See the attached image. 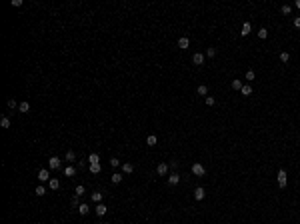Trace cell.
I'll return each mask as SVG.
<instances>
[{
  "mask_svg": "<svg viewBox=\"0 0 300 224\" xmlns=\"http://www.w3.org/2000/svg\"><path fill=\"white\" fill-rule=\"evenodd\" d=\"M78 212H80V214H88L90 212V206L86 204V202H84V204H80V206H78Z\"/></svg>",
  "mask_w": 300,
  "mask_h": 224,
  "instance_id": "obj_16",
  "label": "cell"
},
{
  "mask_svg": "<svg viewBox=\"0 0 300 224\" xmlns=\"http://www.w3.org/2000/svg\"><path fill=\"white\" fill-rule=\"evenodd\" d=\"M88 162H90V164H94V162H100V154H98V152H92V154L88 156Z\"/></svg>",
  "mask_w": 300,
  "mask_h": 224,
  "instance_id": "obj_15",
  "label": "cell"
},
{
  "mask_svg": "<svg viewBox=\"0 0 300 224\" xmlns=\"http://www.w3.org/2000/svg\"><path fill=\"white\" fill-rule=\"evenodd\" d=\"M204 194H206V192H204V188H202V186H198V188L194 190V198H196V200H204Z\"/></svg>",
  "mask_w": 300,
  "mask_h": 224,
  "instance_id": "obj_10",
  "label": "cell"
},
{
  "mask_svg": "<svg viewBox=\"0 0 300 224\" xmlns=\"http://www.w3.org/2000/svg\"><path fill=\"white\" fill-rule=\"evenodd\" d=\"M48 166L52 168V170H58V168H60V158H58V156H50V158H48Z\"/></svg>",
  "mask_w": 300,
  "mask_h": 224,
  "instance_id": "obj_4",
  "label": "cell"
},
{
  "mask_svg": "<svg viewBox=\"0 0 300 224\" xmlns=\"http://www.w3.org/2000/svg\"><path fill=\"white\" fill-rule=\"evenodd\" d=\"M250 30H252L250 22H244V24H242V30H240V34H242V36H248V34H250Z\"/></svg>",
  "mask_w": 300,
  "mask_h": 224,
  "instance_id": "obj_13",
  "label": "cell"
},
{
  "mask_svg": "<svg viewBox=\"0 0 300 224\" xmlns=\"http://www.w3.org/2000/svg\"><path fill=\"white\" fill-rule=\"evenodd\" d=\"M110 166H114V168L120 166V160H118V158H112V160H110Z\"/></svg>",
  "mask_w": 300,
  "mask_h": 224,
  "instance_id": "obj_36",
  "label": "cell"
},
{
  "mask_svg": "<svg viewBox=\"0 0 300 224\" xmlns=\"http://www.w3.org/2000/svg\"><path fill=\"white\" fill-rule=\"evenodd\" d=\"M294 26H296V28H300V16H296V18H294Z\"/></svg>",
  "mask_w": 300,
  "mask_h": 224,
  "instance_id": "obj_38",
  "label": "cell"
},
{
  "mask_svg": "<svg viewBox=\"0 0 300 224\" xmlns=\"http://www.w3.org/2000/svg\"><path fill=\"white\" fill-rule=\"evenodd\" d=\"M198 94H200V96H206V94H208V88H206L204 84H202V86H198Z\"/></svg>",
  "mask_w": 300,
  "mask_h": 224,
  "instance_id": "obj_28",
  "label": "cell"
},
{
  "mask_svg": "<svg viewBox=\"0 0 300 224\" xmlns=\"http://www.w3.org/2000/svg\"><path fill=\"white\" fill-rule=\"evenodd\" d=\"M92 202L100 204V202H102V192H92Z\"/></svg>",
  "mask_w": 300,
  "mask_h": 224,
  "instance_id": "obj_20",
  "label": "cell"
},
{
  "mask_svg": "<svg viewBox=\"0 0 300 224\" xmlns=\"http://www.w3.org/2000/svg\"><path fill=\"white\" fill-rule=\"evenodd\" d=\"M204 172H206V170H204V166H202L200 162H194V164H192V174H194V176H204Z\"/></svg>",
  "mask_w": 300,
  "mask_h": 224,
  "instance_id": "obj_2",
  "label": "cell"
},
{
  "mask_svg": "<svg viewBox=\"0 0 300 224\" xmlns=\"http://www.w3.org/2000/svg\"><path fill=\"white\" fill-rule=\"evenodd\" d=\"M76 174V168L74 166H66L64 168V176H74Z\"/></svg>",
  "mask_w": 300,
  "mask_h": 224,
  "instance_id": "obj_17",
  "label": "cell"
},
{
  "mask_svg": "<svg viewBox=\"0 0 300 224\" xmlns=\"http://www.w3.org/2000/svg\"><path fill=\"white\" fill-rule=\"evenodd\" d=\"M16 106H18V104H16V100H14V98H10V100H8V108H12V110H14Z\"/></svg>",
  "mask_w": 300,
  "mask_h": 224,
  "instance_id": "obj_35",
  "label": "cell"
},
{
  "mask_svg": "<svg viewBox=\"0 0 300 224\" xmlns=\"http://www.w3.org/2000/svg\"><path fill=\"white\" fill-rule=\"evenodd\" d=\"M82 194H84V186H82V184H78V186H76V194H74V196H78V198H80Z\"/></svg>",
  "mask_w": 300,
  "mask_h": 224,
  "instance_id": "obj_29",
  "label": "cell"
},
{
  "mask_svg": "<svg viewBox=\"0 0 300 224\" xmlns=\"http://www.w3.org/2000/svg\"><path fill=\"white\" fill-rule=\"evenodd\" d=\"M112 182H114V184H120V182H122V174H120V172H114V174H112Z\"/></svg>",
  "mask_w": 300,
  "mask_h": 224,
  "instance_id": "obj_21",
  "label": "cell"
},
{
  "mask_svg": "<svg viewBox=\"0 0 300 224\" xmlns=\"http://www.w3.org/2000/svg\"><path fill=\"white\" fill-rule=\"evenodd\" d=\"M188 46H190V38H188V36H182V38H178V48H180V50H186Z\"/></svg>",
  "mask_w": 300,
  "mask_h": 224,
  "instance_id": "obj_5",
  "label": "cell"
},
{
  "mask_svg": "<svg viewBox=\"0 0 300 224\" xmlns=\"http://www.w3.org/2000/svg\"><path fill=\"white\" fill-rule=\"evenodd\" d=\"M276 178H278V186H280V188H284V186L288 184V176H286V170H278Z\"/></svg>",
  "mask_w": 300,
  "mask_h": 224,
  "instance_id": "obj_1",
  "label": "cell"
},
{
  "mask_svg": "<svg viewBox=\"0 0 300 224\" xmlns=\"http://www.w3.org/2000/svg\"><path fill=\"white\" fill-rule=\"evenodd\" d=\"M36 178L40 180V182H50V172L46 168H42V170H38V176Z\"/></svg>",
  "mask_w": 300,
  "mask_h": 224,
  "instance_id": "obj_3",
  "label": "cell"
},
{
  "mask_svg": "<svg viewBox=\"0 0 300 224\" xmlns=\"http://www.w3.org/2000/svg\"><path fill=\"white\" fill-rule=\"evenodd\" d=\"M168 168H170V166H168L166 162H160V164L156 166V174H158V176H164V174L168 172Z\"/></svg>",
  "mask_w": 300,
  "mask_h": 224,
  "instance_id": "obj_6",
  "label": "cell"
},
{
  "mask_svg": "<svg viewBox=\"0 0 300 224\" xmlns=\"http://www.w3.org/2000/svg\"><path fill=\"white\" fill-rule=\"evenodd\" d=\"M192 62H194L196 66H202V64H204V54H202V52H196V54L192 56Z\"/></svg>",
  "mask_w": 300,
  "mask_h": 224,
  "instance_id": "obj_7",
  "label": "cell"
},
{
  "mask_svg": "<svg viewBox=\"0 0 300 224\" xmlns=\"http://www.w3.org/2000/svg\"><path fill=\"white\" fill-rule=\"evenodd\" d=\"M294 6H296V8H300V0H296V2H294Z\"/></svg>",
  "mask_w": 300,
  "mask_h": 224,
  "instance_id": "obj_40",
  "label": "cell"
},
{
  "mask_svg": "<svg viewBox=\"0 0 300 224\" xmlns=\"http://www.w3.org/2000/svg\"><path fill=\"white\" fill-rule=\"evenodd\" d=\"M230 86H232L234 90H242V86H244V84H242V80H232V84H230Z\"/></svg>",
  "mask_w": 300,
  "mask_h": 224,
  "instance_id": "obj_22",
  "label": "cell"
},
{
  "mask_svg": "<svg viewBox=\"0 0 300 224\" xmlns=\"http://www.w3.org/2000/svg\"><path fill=\"white\" fill-rule=\"evenodd\" d=\"M206 56H208V58H214V56H216V48H208V50H206Z\"/></svg>",
  "mask_w": 300,
  "mask_h": 224,
  "instance_id": "obj_33",
  "label": "cell"
},
{
  "mask_svg": "<svg viewBox=\"0 0 300 224\" xmlns=\"http://www.w3.org/2000/svg\"><path fill=\"white\" fill-rule=\"evenodd\" d=\"M204 102H206V106H214V104H216V100H214L212 96H206V98H204Z\"/></svg>",
  "mask_w": 300,
  "mask_h": 224,
  "instance_id": "obj_31",
  "label": "cell"
},
{
  "mask_svg": "<svg viewBox=\"0 0 300 224\" xmlns=\"http://www.w3.org/2000/svg\"><path fill=\"white\" fill-rule=\"evenodd\" d=\"M258 38H262V40L268 38V30H266V28H260V30H258Z\"/></svg>",
  "mask_w": 300,
  "mask_h": 224,
  "instance_id": "obj_25",
  "label": "cell"
},
{
  "mask_svg": "<svg viewBox=\"0 0 300 224\" xmlns=\"http://www.w3.org/2000/svg\"><path fill=\"white\" fill-rule=\"evenodd\" d=\"M88 170H90V172H92V174H98L100 170H102V168H100V162H94V164H88Z\"/></svg>",
  "mask_w": 300,
  "mask_h": 224,
  "instance_id": "obj_12",
  "label": "cell"
},
{
  "mask_svg": "<svg viewBox=\"0 0 300 224\" xmlns=\"http://www.w3.org/2000/svg\"><path fill=\"white\" fill-rule=\"evenodd\" d=\"M254 78H256L254 70H248V72H246V80H250V82H252V80H254Z\"/></svg>",
  "mask_w": 300,
  "mask_h": 224,
  "instance_id": "obj_32",
  "label": "cell"
},
{
  "mask_svg": "<svg viewBox=\"0 0 300 224\" xmlns=\"http://www.w3.org/2000/svg\"><path fill=\"white\" fill-rule=\"evenodd\" d=\"M240 92H242V94H244V96H250V94H252V86H250V84H244V86H242V90H240Z\"/></svg>",
  "mask_w": 300,
  "mask_h": 224,
  "instance_id": "obj_19",
  "label": "cell"
},
{
  "mask_svg": "<svg viewBox=\"0 0 300 224\" xmlns=\"http://www.w3.org/2000/svg\"><path fill=\"white\" fill-rule=\"evenodd\" d=\"M178 182H180V174H178V172H172V174L168 176V184H170V186H176Z\"/></svg>",
  "mask_w": 300,
  "mask_h": 224,
  "instance_id": "obj_8",
  "label": "cell"
},
{
  "mask_svg": "<svg viewBox=\"0 0 300 224\" xmlns=\"http://www.w3.org/2000/svg\"><path fill=\"white\" fill-rule=\"evenodd\" d=\"M12 6H16V8L22 6V0H12Z\"/></svg>",
  "mask_w": 300,
  "mask_h": 224,
  "instance_id": "obj_37",
  "label": "cell"
},
{
  "mask_svg": "<svg viewBox=\"0 0 300 224\" xmlns=\"http://www.w3.org/2000/svg\"><path fill=\"white\" fill-rule=\"evenodd\" d=\"M94 210H96V214H98V216H104V214H106V210H108V206L100 202V204H96V208H94Z\"/></svg>",
  "mask_w": 300,
  "mask_h": 224,
  "instance_id": "obj_9",
  "label": "cell"
},
{
  "mask_svg": "<svg viewBox=\"0 0 300 224\" xmlns=\"http://www.w3.org/2000/svg\"><path fill=\"white\" fill-rule=\"evenodd\" d=\"M280 10H282V14H290V10H292V6H288V4H284V6H282Z\"/></svg>",
  "mask_w": 300,
  "mask_h": 224,
  "instance_id": "obj_34",
  "label": "cell"
},
{
  "mask_svg": "<svg viewBox=\"0 0 300 224\" xmlns=\"http://www.w3.org/2000/svg\"><path fill=\"white\" fill-rule=\"evenodd\" d=\"M34 192H36V196H44V194H46V188H44V186H38Z\"/></svg>",
  "mask_w": 300,
  "mask_h": 224,
  "instance_id": "obj_30",
  "label": "cell"
},
{
  "mask_svg": "<svg viewBox=\"0 0 300 224\" xmlns=\"http://www.w3.org/2000/svg\"><path fill=\"white\" fill-rule=\"evenodd\" d=\"M0 126H2V128H10V120H8L6 116H2V118H0Z\"/></svg>",
  "mask_w": 300,
  "mask_h": 224,
  "instance_id": "obj_23",
  "label": "cell"
},
{
  "mask_svg": "<svg viewBox=\"0 0 300 224\" xmlns=\"http://www.w3.org/2000/svg\"><path fill=\"white\" fill-rule=\"evenodd\" d=\"M134 172V166L130 164V162H124L122 164V174H132Z\"/></svg>",
  "mask_w": 300,
  "mask_h": 224,
  "instance_id": "obj_11",
  "label": "cell"
},
{
  "mask_svg": "<svg viewBox=\"0 0 300 224\" xmlns=\"http://www.w3.org/2000/svg\"><path fill=\"white\" fill-rule=\"evenodd\" d=\"M280 60H282V62L286 64V62L290 60V54H288V52H280Z\"/></svg>",
  "mask_w": 300,
  "mask_h": 224,
  "instance_id": "obj_27",
  "label": "cell"
},
{
  "mask_svg": "<svg viewBox=\"0 0 300 224\" xmlns=\"http://www.w3.org/2000/svg\"><path fill=\"white\" fill-rule=\"evenodd\" d=\"M106 224H108V222H106Z\"/></svg>",
  "mask_w": 300,
  "mask_h": 224,
  "instance_id": "obj_41",
  "label": "cell"
},
{
  "mask_svg": "<svg viewBox=\"0 0 300 224\" xmlns=\"http://www.w3.org/2000/svg\"><path fill=\"white\" fill-rule=\"evenodd\" d=\"M48 186H50L52 190H58V188H60V180H58V178H50Z\"/></svg>",
  "mask_w": 300,
  "mask_h": 224,
  "instance_id": "obj_14",
  "label": "cell"
},
{
  "mask_svg": "<svg viewBox=\"0 0 300 224\" xmlns=\"http://www.w3.org/2000/svg\"><path fill=\"white\" fill-rule=\"evenodd\" d=\"M64 158H66L68 162H74V160H76V154H74L72 150H68V152H66V156H64Z\"/></svg>",
  "mask_w": 300,
  "mask_h": 224,
  "instance_id": "obj_24",
  "label": "cell"
},
{
  "mask_svg": "<svg viewBox=\"0 0 300 224\" xmlns=\"http://www.w3.org/2000/svg\"><path fill=\"white\" fill-rule=\"evenodd\" d=\"M146 144H148V146H154V144H156V136H154V134H150L148 138H146Z\"/></svg>",
  "mask_w": 300,
  "mask_h": 224,
  "instance_id": "obj_26",
  "label": "cell"
},
{
  "mask_svg": "<svg viewBox=\"0 0 300 224\" xmlns=\"http://www.w3.org/2000/svg\"><path fill=\"white\" fill-rule=\"evenodd\" d=\"M18 110L20 112H30V104H28V102H20V104H18Z\"/></svg>",
  "mask_w": 300,
  "mask_h": 224,
  "instance_id": "obj_18",
  "label": "cell"
},
{
  "mask_svg": "<svg viewBox=\"0 0 300 224\" xmlns=\"http://www.w3.org/2000/svg\"><path fill=\"white\" fill-rule=\"evenodd\" d=\"M176 166H178V162H176V160H172V162H170V168H172V170H176Z\"/></svg>",
  "mask_w": 300,
  "mask_h": 224,
  "instance_id": "obj_39",
  "label": "cell"
}]
</instances>
